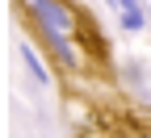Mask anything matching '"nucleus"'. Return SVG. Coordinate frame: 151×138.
<instances>
[{"label": "nucleus", "mask_w": 151, "mask_h": 138, "mask_svg": "<svg viewBox=\"0 0 151 138\" xmlns=\"http://www.w3.org/2000/svg\"><path fill=\"white\" fill-rule=\"evenodd\" d=\"M17 9L34 29H59L80 38V9L71 0H17Z\"/></svg>", "instance_id": "1"}, {"label": "nucleus", "mask_w": 151, "mask_h": 138, "mask_svg": "<svg viewBox=\"0 0 151 138\" xmlns=\"http://www.w3.org/2000/svg\"><path fill=\"white\" fill-rule=\"evenodd\" d=\"M34 34H38V42L46 46V54L55 59L59 71H80L84 67V54H80V46H76L71 34H59V29H34Z\"/></svg>", "instance_id": "2"}, {"label": "nucleus", "mask_w": 151, "mask_h": 138, "mask_svg": "<svg viewBox=\"0 0 151 138\" xmlns=\"http://www.w3.org/2000/svg\"><path fill=\"white\" fill-rule=\"evenodd\" d=\"M21 59H25V71L34 75L38 84H50V71H46V63H42V54H38L29 42H21Z\"/></svg>", "instance_id": "3"}, {"label": "nucleus", "mask_w": 151, "mask_h": 138, "mask_svg": "<svg viewBox=\"0 0 151 138\" xmlns=\"http://www.w3.org/2000/svg\"><path fill=\"white\" fill-rule=\"evenodd\" d=\"M147 25V13L143 9H130V13H118V29H126V34H139Z\"/></svg>", "instance_id": "4"}, {"label": "nucleus", "mask_w": 151, "mask_h": 138, "mask_svg": "<svg viewBox=\"0 0 151 138\" xmlns=\"http://www.w3.org/2000/svg\"><path fill=\"white\" fill-rule=\"evenodd\" d=\"M113 4H118V13H130V9H143L139 0H113Z\"/></svg>", "instance_id": "5"}, {"label": "nucleus", "mask_w": 151, "mask_h": 138, "mask_svg": "<svg viewBox=\"0 0 151 138\" xmlns=\"http://www.w3.org/2000/svg\"><path fill=\"white\" fill-rule=\"evenodd\" d=\"M84 138H113V134H109V130H88Z\"/></svg>", "instance_id": "6"}]
</instances>
